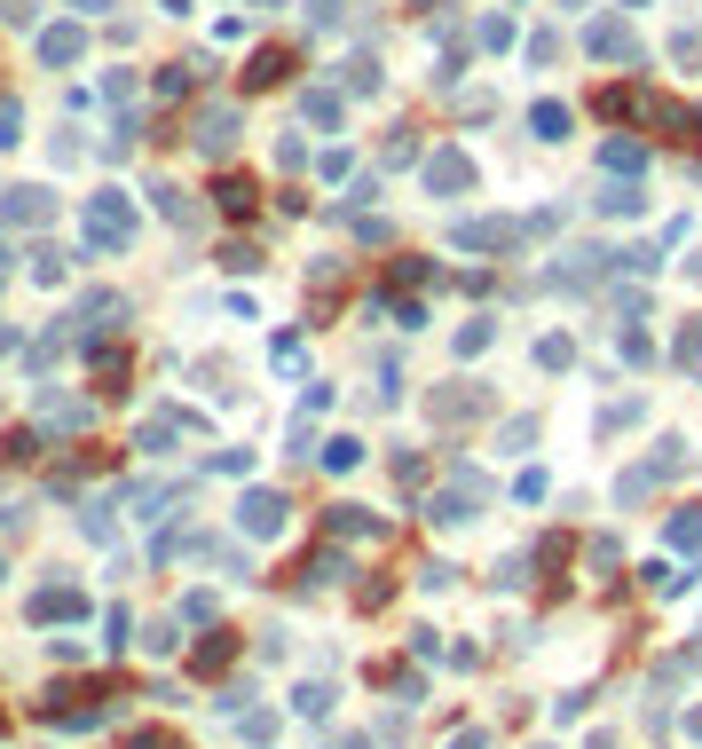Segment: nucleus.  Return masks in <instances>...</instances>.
<instances>
[{"instance_id": "obj_6", "label": "nucleus", "mask_w": 702, "mask_h": 749, "mask_svg": "<svg viewBox=\"0 0 702 749\" xmlns=\"http://www.w3.org/2000/svg\"><path fill=\"white\" fill-rule=\"evenodd\" d=\"M426 182H434V190H465V182H474V166H465V158H434Z\"/></svg>"}, {"instance_id": "obj_2", "label": "nucleus", "mask_w": 702, "mask_h": 749, "mask_svg": "<svg viewBox=\"0 0 702 749\" xmlns=\"http://www.w3.org/2000/svg\"><path fill=\"white\" fill-rule=\"evenodd\" d=\"M285 514H292V505H285V497H269V490H253V497L238 505V529H253V536H277V529H285Z\"/></svg>"}, {"instance_id": "obj_12", "label": "nucleus", "mask_w": 702, "mask_h": 749, "mask_svg": "<svg viewBox=\"0 0 702 749\" xmlns=\"http://www.w3.org/2000/svg\"><path fill=\"white\" fill-rule=\"evenodd\" d=\"M135 749H174V741H166V734H135Z\"/></svg>"}, {"instance_id": "obj_9", "label": "nucleus", "mask_w": 702, "mask_h": 749, "mask_svg": "<svg viewBox=\"0 0 702 749\" xmlns=\"http://www.w3.org/2000/svg\"><path fill=\"white\" fill-rule=\"evenodd\" d=\"M355 458H363V442H348V434H340V442H324V466H331V473H348Z\"/></svg>"}, {"instance_id": "obj_8", "label": "nucleus", "mask_w": 702, "mask_h": 749, "mask_svg": "<svg viewBox=\"0 0 702 749\" xmlns=\"http://www.w3.org/2000/svg\"><path fill=\"white\" fill-rule=\"evenodd\" d=\"M331 529H340V536H363V529H372V536H379V521L363 514V505H340V514H331Z\"/></svg>"}, {"instance_id": "obj_11", "label": "nucleus", "mask_w": 702, "mask_h": 749, "mask_svg": "<svg viewBox=\"0 0 702 749\" xmlns=\"http://www.w3.org/2000/svg\"><path fill=\"white\" fill-rule=\"evenodd\" d=\"M489 331H497V324H465V331H458V355H482V348H489Z\"/></svg>"}, {"instance_id": "obj_1", "label": "nucleus", "mask_w": 702, "mask_h": 749, "mask_svg": "<svg viewBox=\"0 0 702 749\" xmlns=\"http://www.w3.org/2000/svg\"><path fill=\"white\" fill-rule=\"evenodd\" d=\"M482 497H489V490H482V473H458V482L434 497L426 514H434V521H474V514H482Z\"/></svg>"}, {"instance_id": "obj_4", "label": "nucleus", "mask_w": 702, "mask_h": 749, "mask_svg": "<svg viewBox=\"0 0 702 749\" xmlns=\"http://www.w3.org/2000/svg\"><path fill=\"white\" fill-rule=\"evenodd\" d=\"M474 411H489V395H474V379H458L450 395H434V419H474Z\"/></svg>"}, {"instance_id": "obj_13", "label": "nucleus", "mask_w": 702, "mask_h": 749, "mask_svg": "<svg viewBox=\"0 0 702 749\" xmlns=\"http://www.w3.org/2000/svg\"><path fill=\"white\" fill-rule=\"evenodd\" d=\"M458 749H489V734H458Z\"/></svg>"}, {"instance_id": "obj_3", "label": "nucleus", "mask_w": 702, "mask_h": 749, "mask_svg": "<svg viewBox=\"0 0 702 749\" xmlns=\"http://www.w3.org/2000/svg\"><path fill=\"white\" fill-rule=\"evenodd\" d=\"M87 237H95V245H126V237H135V214H126L119 197H104V206L87 214Z\"/></svg>"}, {"instance_id": "obj_7", "label": "nucleus", "mask_w": 702, "mask_h": 749, "mask_svg": "<svg viewBox=\"0 0 702 749\" xmlns=\"http://www.w3.org/2000/svg\"><path fill=\"white\" fill-rule=\"evenodd\" d=\"M40 214H48L40 190H9V206H0V221H40Z\"/></svg>"}, {"instance_id": "obj_5", "label": "nucleus", "mask_w": 702, "mask_h": 749, "mask_svg": "<svg viewBox=\"0 0 702 749\" xmlns=\"http://www.w3.org/2000/svg\"><path fill=\"white\" fill-rule=\"evenodd\" d=\"M80 607H87V600H80V592H72V584H63V592H56V584H48V592H40V600H32V616H40V624H72V616H80Z\"/></svg>"}, {"instance_id": "obj_10", "label": "nucleus", "mask_w": 702, "mask_h": 749, "mask_svg": "<svg viewBox=\"0 0 702 749\" xmlns=\"http://www.w3.org/2000/svg\"><path fill=\"white\" fill-rule=\"evenodd\" d=\"M679 363H687L694 379H702V324H687V339H679Z\"/></svg>"}, {"instance_id": "obj_14", "label": "nucleus", "mask_w": 702, "mask_h": 749, "mask_svg": "<svg viewBox=\"0 0 702 749\" xmlns=\"http://www.w3.org/2000/svg\"><path fill=\"white\" fill-rule=\"evenodd\" d=\"M0 268H9V253H0Z\"/></svg>"}]
</instances>
